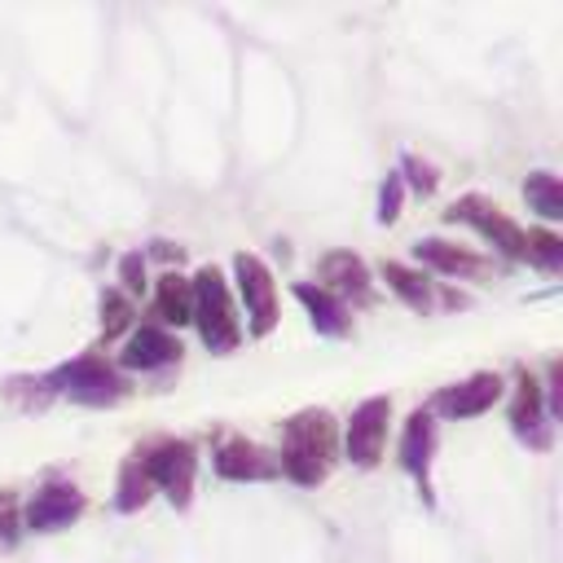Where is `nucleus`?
<instances>
[{
	"label": "nucleus",
	"instance_id": "f257e3e1",
	"mask_svg": "<svg viewBox=\"0 0 563 563\" xmlns=\"http://www.w3.org/2000/svg\"><path fill=\"white\" fill-rule=\"evenodd\" d=\"M334 466V418L325 409H303L290 422H282V449H277V475H286L299 488H317Z\"/></svg>",
	"mask_w": 563,
	"mask_h": 563
},
{
	"label": "nucleus",
	"instance_id": "f03ea898",
	"mask_svg": "<svg viewBox=\"0 0 563 563\" xmlns=\"http://www.w3.org/2000/svg\"><path fill=\"white\" fill-rule=\"evenodd\" d=\"M194 286V317L198 321V334L211 352H233L238 339H242V325H238V312H233V299H229V282L216 264L198 268V277L189 282Z\"/></svg>",
	"mask_w": 563,
	"mask_h": 563
},
{
	"label": "nucleus",
	"instance_id": "7ed1b4c3",
	"mask_svg": "<svg viewBox=\"0 0 563 563\" xmlns=\"http://www.w3.org/2000/svg\"><path fill=\"white\" fill-rule=\"evenodd\" d=\"M44 383H48L53 391L70 396L75 405H92V409L119 405V400L128 396L123 374H119L110 361L92 356V352H84V356H75V361H66V365H57V369H53Z\"/></svg>",
	"mask_w": 563,
	"mask_h": 563
},
{
	"label": "nucleus",
	"instance_id": "20e7f679",
	"mask_svg": "<svg viewBox=\"0 0 563 563\" xmlns=\"http://www.w3.org/2000/svg\"><path fill=\"white\" fill-rule=\"evenodd\" d=\"M145 475L154 488H163L172 497V506H189L194 497V471H198V453L189 440H158L141 449Z\"/></svg>",
	"mask_w": 563,
	"mask_h": 563
},
{
	"label": "nucleus",
	"instance_id": "39448f33",
	"mask_svg": "<svg viewBox=\"0 0 563 563\" xmlns=\"http://www.w3.org/2000/svg\"><path fill=\"white\" fill-rule=\"evenodd\" d=\"M449 220H462V224L479 229L501 255L528 260V233H523L497 202H488V198H479V194H466V198H457V202L449 207Z\"/></svg>",
	"mask_w": 563,
	"mask_h": 563
},
{
	"label": "nucleus",
	"instance_id": "423d86ee",
	"mask_svg": "<svg viewBox=\"0 0 563 563\" xmlns=\"http://www.w3.org/2000/svg\"><path fill=\"white\" fill-rule=\"evenodd\" d=\"M233 277H238V295L246 303V330L260 339L277 325V290H273V273L260 255H233Z\"/></svg>",
	"mask_w": 563,
	"mask_h": 563
},
{
	"label": "nucleus",
	"instance_id": "0eeeda50",
	"mask_svg": "<svg viewBox=\"0 0 563 563\" xmlns=\"http://www.w3.org/2000/svg\"><path fill=\"white\" fill-rule=\"evenodd\" d=\"M387 418H391V400L387 396H369L356 405L352 422H347V457L356 466H374L383 457V444H387Z\"/></svg>",
	"mask_w": 563,
	"mask_h": 563
},
{
	"label": "nucleus",
	"instance_id": "6e6552de",
	"mask_svg": "<svg viewBox=\"0 0 563 563\" xmlns=\"http://www.w3.org/2000/svg\"><path fill=\"white\" fill-rule=\"evenodd\" d=\"M79 515H84V493L70 479H48L26 501V528L31 532H57V528H66Z\"/></svg>",
	"mask_w": 563,
	"mask_h": 563
},
{
	"label": "nucleus",
	"instance_id": "1a4fd4ad",
	"mask_svg": "<svg viewBox=\"0 0 563 563\" xmlns=\"http://www.w3.org/2000/svg\"><path fill=\"white\" fill-rule=\"evenodd\" d=\"M211 466L220 479H273L277 475V457L268 449H260L255 440H242V435H229L216 453H211Z\"/></svg>",
	"mask_w": 563,
	"mask_h": 563
},
{
	"label": "nucleus",
	"instance_id": "9d476101",
	"mask_svg": "<svg viewBox=\"0 0 563 563\" xmlns=\"http://www.w3.org/2000/svg\"><path fill=\"white\" fill-rule=\"evenodd\" d=\"M321 290L334 295L343 308H347V299H352V303H369V299H374L369 273H365V264H361L352 251H330V255L321 260Z\"/></svg>",
	"mask_w": 563,
	"mask_h": 563
},
{
	"label": "nucleus",
	"instance_id": "9b49d317",
	"mask_svg": "<svg viewBox=\"0 0 563 563\" xmlns=\"http://www.w3.org/2000/svg\"><path fill=\"white\" fill-rule=\"evenodd\" d=\"M501 396V378L497 374H471L466 383H453L435 396V409L449 418H475L484 409H493V400Z\"/></svg>",
	"mask_w": 563,
	"mask_h": 563
},
{
	"label": "nucleus",
	"instance_id": "f8f14e48",
	"mask_svg": "<svg viewBox=\"0 0 563 563\" xmlns=\"http://www.w3.org/2000/svg\"><path fill=\"white\" fill-rule=\"evenodd\" d=\"M510 427H515V435L523 440V444H532V449H545L550 444V413L541 409V387H537V378L532 374H523L519 378V391H515V405H510Z\"/></svg>",
	"mask_w": 563,
	"mask_h": 563
},
{
	"label": "nucleus",
	"instance_id": "ddd939ff",
	"mask_svg": "<svg viewBox=\"0 0 563 563\" xmlns=\"http://www.w3.org/2000/svg\"><path fill=\"white\" fill-rule=\"evenodd\" d=\"M172 361H180V339H172L163 325H141L123 347L128 369H163Z\"/></svg>",
	"mask_w": 563,
	"mask_h": 563
},
{
	"label": "nucleus",
	"instance_id": "4468645a",
	"mask_svg": "<svg viewBox=\"0 0 563 563\" xmlns=\"http://www.w3.org/2000/svg\"><path fill=\"white\" fill-rule=\"evenodd\" d=\"M431 453H435V422L427 409H413V418L405 422V435H400V466L427 488V475H431Z\"/></svg>",
	"mask_w": 563,
	"mask_h": 563
},
{
	"label": "nucleus",
	"instance_id": "2eb2a0df",
	"mask_svg": "<svg viewBox=\"0 0 563 563\" xmlns=\"http://www.w3.org/2000/svg\"><path fill=\"white\" fill-rule=\"evenodd\" d=\"M413 251L422 264H431L435 273H449V277H484L488 273V260H479L453 242H440V238H422Z\"/></svg>",
	"mask_w": 563,
	"mask_h": 563
},
{
	"label": "nucleus",
	"instance_id": "dca6fc26",
	"mask_svg": "<svg viewBox=\"0 0 563 563\" xmlns=\"http://www.w3.org/2000/svg\"><path fill=\"white\" fill-rule=\"evenodd\" d=\"M295 299L308 308V317H312V325L321 330V334H347V308L334 299V295H325L321 286H312V282H299L295 286Z\"/></svg>",
	"mask_w": 563,
	"mask_h": 563
},
{
	"label": "nucleus",
	"instance_id": "f3484780",
	"mask_svg": "<svg viewBox=\"0 0 563 563\" xmlns=\"http://www.w3.org/2000/svg\"><path fill=\"white\" fill-rule=\"evenodd\" d=\"M154 317L167 325H185L194 317V286L180 273H163L158 277V295H154Z\"/></svg>",
	"mask_w": 563,
	"mask_h": 563
},
{
	"label": "nucleus",
	"instance_id": "a211bd4d",
	"mask_svg": "<svg viewBox=\"0 0 563 563\" xmlns=\"http://www.w3.org/2000/svg\"><path fill=\"white\" fill-rule=\"evenodd\" d=\"M150 475H145V462H141V449L123 462V471H119V497H114V506L123 510V515H132V510H141L145 501H150Z\"/></svg>",
	"mask_w": 563,
	"mask_h": 563
},
{
	"label": "nucleus",
	"instance_id": "6ab92c4d",
	"mask_svg": "<svg viewBox=\"0 0 563 563\" xmlns=\"http://www.w3.org/2000/svg\"><path fill=\"white\" fill-rule=\"evenodd\" d=\"M383 282H387L413 312H427V308H431V286H427L422 273H413V268H405V264H383Z\"/></svg>",
	"mask_w": 563,
	"mask_h": 563
},
{
	"label": "nucleus",
	"instance_id": "aec40b11",
	"mask_svg": "<svg viewBox=\"0 0 563 563\" xmlns=\"http://www.w3.org/2000/svg\"><path fill=\"white\" fill-rule=\"evenodd\" d=\"M523 198L532 211H541L545 220H559L563 216V194H559V176L554 172H532L528 185H523Z\"/></svg>",
	"mask_w": 563,
	"mask_h": 563
},
{
	"label": "nucleus",
	"instance_id": "412c9836",
	"mask_svg": "<svg viewBox=\"0 0 563 563\" xmlns=\"http://www.w3.org/2000/svg\"><path fill=\"white\" fill-rule=\"evenodd\" d=\"M128 321H132V299L123 290H106L101 295V330H106V339H114Z\"/></svg>",
	"mask_w": 563,
	"mask_h": 563
},
{
	"label": "nucleus",
	"instance_id": "4be33fe9",
	"mask_svg": "<svg viewBox=\"0 0 563 563\" xmlns=\"http://www.w3.org/2000/svg\"><path fill=\"white\" fill-rule=\"evenodd\" d=\"M528 260H537L545 273H554L563 264V242L554 233H545V229H532L528 233Z\"/></svg>",
	"mask_w": 563,
	"mask_h": 563
},
{
	"label": "nucleus",
	"instance_id": "5701e85b",
	"mask_svg": "<svg viewBox=\"0 0 563 563\" xmlns=\"http://www.w3.org/2000/svg\"><path fill=\"white\" fill-rule=\"evenodd\" d=\"M119 282H123V295H128V299L145 290V255H141V251H128V255L119 260Z\"/></svg>",
	"mask_w": 563,
	"mask_h": 563
},
{
	"label": "nucleus",
	"instance_id": "b1692460",
	"mask_svg": "<svg viewBox=\"0 0 563 563\" xmlns=\"http://www.w3.org/2000/svg\"><path fill=\"white\" fill-rule=\"evenodd\" d=\"M400 194H405V180H400V176H387V185H383V194H378V220H383V224H391V220L400 216Z\"/></svg>",
	"mask_w": 563,
	"mask_h": 563
},
{
	"label": "nucleus",
	"instance_id": "393cba45",
	"mask_svg": "<svg viewBox=\"0 0 563 563\" xmlns=\"http://www.w3.org/2000/svg\"><path fill=\"white\" fill-rule=\"evenodd\" d=\"M405 172H409V180H413V189H418V194H431V189H435V180H440V176H435V167H431V163H418L413 154L405 158Z\"/></svg>",
	"mask_w": 563,
	"mask_h": 563
}]
</instances>
